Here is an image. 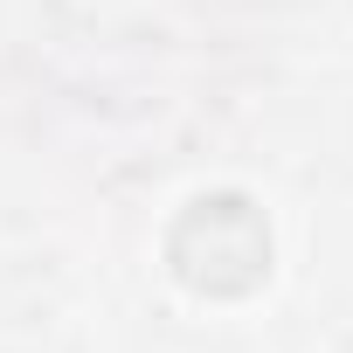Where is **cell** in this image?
Masks as SVG:
<instances>
[{
    "instance_id": "cell-1",
    "label": "cell",
    "mask_w": 353,
    "mask_h": 353,
    "mask_svg": "<svg viewBox=\"0 0 353 353\" xmlns=\"http://www.w3.org/2000/svg\"><path fill=\"white\" fill-rule=\"evenodd\" d=\"M166 270L194 298H250L270 277V222L250 194H194L166 229Z\"/></svg>"
}]
</instances>
